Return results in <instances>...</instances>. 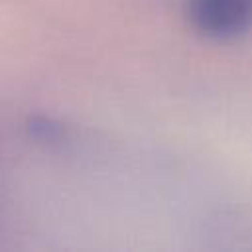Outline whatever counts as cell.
Listing matches in <instances>:
<instances>
[{"instance_id": "cell-1", "label": "cell", "mask_w": 252, "mask_h": 252, "mask_svg": "<svg viewBox=\"0 0 252 252\" xmlns=\"http://www.w3.org/2000/svg\"><path fill=\"white\" fill-rule=\"evenodd\" d=\"M187 16L209 37H234L252 26V0H189Z\"/></svg>"}]
</instances>
